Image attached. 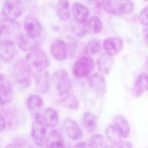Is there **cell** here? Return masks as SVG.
<instances>
[{
    "instance_id": "cell-12",
    "label": "cell",
    "mask_w": 148,
    "mask_h": 148,
    "mask_svg": "<svg viewBox=\"0 0 148 148\" xmlns=\"http://www.w3.org/2000/svg\"><path fill=\"white\" fill-rule=\"evenodd\" d=\"M15 54V45L12 40L2 39L0 40V60L9 63L12 61Z\"/></svg>"
},
{
    "instance_id": "cell-24",
    "label": "cell",
    "mask_w": 148,
    "mask_h": 148,
    "mask_svg": "<svg viewBox=\"0 0 148 148\" xmlns=\"http://www.w3.org/2000/svg\"><path fill=\"white\" fill-rule=\"evenodd\" d=\"M49 147H63L65 146L62 135L57 130H52L47 136L45 143Z\"/></svg>"
},
{
    "instance_id": "cell-1",
    "label": "cell",
    "mask_w": 148,
    "mask_h": 148,
    "mask_svg": "<svg viewBox=\"0 0 148 148\" xmlns=\"http://www.w3.org/2000/svg\"><path fill=\"white\" fill-rule=\"evenodd\" d=\"M10 75L14 84L20 89H25L32 83V73L24 60H18L10 68Z\"/></svg>"
},
{
    "instance_id": "cell-19",
    "label": "cell",
    "mask_w": 148,
    "mask_h": 148,
    "mask_svg": "<svg viewBox=\"0 0 148 148\" xmlns=\"http://www.w3.org/2000/svg\"><path fill=\"white\" fill-rule=\"evenodd\" d=\"M113 63V56L105 53L100 55L98 58V68L101 73L108 75L112 69Z\"/></svg>"
},
{
    "instance_id": "cell-10",
    "label": "cell",
    "mask_w": 148,
    "mask_h": 148,
    "mask_svg": "<svg viewBox=\"0 0 148 148\" xmlns=\"http://www.w3.org/2000/svg\"><path fill=\"white\" fill-rule=\"evenodd\" d=\"M24 29L26 34L34 38H38L42 33V25L37 18L32 16H27L24 21Z\"/></svg>"
},
{
    "instance_id": "cell-18",
    "label": "cell",
    "mask_w": 148,
    "mask_h": 148,
    "mask_svg": "<svg viewBox=\"0 0 148 148\" xmlns=\"http://www.w3.org/2000/svg\"><path fill=\"white\" fill-rule=\"evenodd\" d=\"M17 41L20 50L23 51H30L36 49L38 46L36 38H32L27 34H21Z\"/></svg>"
},
{
    "instance_id": "cell-37",
    "label": "cell",
    "mask_w": 148,
    "mask_h": 148,
    "mask_svg": "<svg viewBox=\"0 0 148 148\" xmlns=\"http://www.w3.org/2000/svg\"><path fill=\"white\" fill-rule=\"evenodd\" d=\"M144 1H147V0H144Z\"/></svg>"
},
{
    "instance_id": "cell-28",
    "label": "cell",
    "mask_w": 148,
    "mask_h": 148,
    "mask_svg": "<svg viewBox=\"0 0 148 148\" xmlns=\"http://www.w3.org/2000/svg\"><path fill=\"white\" fill-rule=\"evenodd\" d=\"M60 99V104L64 108L69 109L76 110L79 108V102L76 96L72 94H66L63 95Z\"/></svg>"
},
{
    "instance_id": "cell-11",
    "label": "cell",
    "mask_w": 148,
    "mask_h": 148,
    "mask_svg": "<svg viewBox=\"0 0 148 148\" xmlns=\"http://www.w3.org/2000/svg\"><path fill=\"white\" fill-rule=\"evenodd\" d=\"M51 56L58 61H62L66 59L68 50L65 43L61 39H56L50 46Z\"/></svg>"
},
{
    "instance_id": "cell-8",
    "label": "cell",
    "mask_w": 148,
    "mask_h": 148,
    "mask_svg": "<svg viewBox=\"0 0 148 148\" xmlns=\"http://www.w3.org/2000/svg\"><path fill=\"white\" fill-rule=\"evenodd\" d=\"M13 91L12 84L7 76L0 73V98L1 104L9 103L13 98Z\"/></svg>"
},
{
    "instance_id": "cell-25",
    "label": "cell",
    "mask_w": 148,
    "mask_h": 148,
    "mask_svg": "<svg viewBox=\"0 0 148 148\" xmlns=\"http://www.w3.org/2000/svg\"><path fill=\"white\" fill-rule=\"evenodd\" d=\"M56 13L61 20H68L70 17L69 3L68 1L59 0L56 6Z\"/></svg>"
},
{
    "instance_id": "cell-15",
    "label": "cell",
    "mask_w": 148,
    "mask_h": 148,
    "mask_svg": "<svg viewBox=\"0 0 148 148\" xmlns=\"http://www.w3.org/2000/svg\"><path fill=\"white\" fill-rule=\"evenodd\" d=\"M88 82L90 87L95 92L100 94L105 93L106 83L105 77L102 74L97 72L92 74L88 79Z\"/></svg>"
},
{
    "instance_id": "cell-35",
    "label": "cell",
    "mask_w": 148,
    "mask_h": 148,
    "mask_svg": "<svg viewBox=\"0 0 148 148\" xmlns=\"http://www.w3.org/2000/svg\"><path fill=\"white\" fill-rule=\"evenodd\" d=\"M75 147H88V145L85 142H80L75 145Z\"/></svg>"
},
{
    "instance_id": "cell-36",
    "label": "cell",
    "mask_w": 148,
    "mask_h": 148,
    "mask_svg": "<svg viewBox=\"0 0 148 148\" xmlns=\"http://www.w3.org/2000/svg\"><path fill=\"white\" fill-rule=\"evenodd\" d=\"M0 105H1V98H0Z\"/></svg>"
},
{
    "instance_id": "cell-23",
    "label": "cell",
    "mask_w": 148,
    "mask_h": 148,
    "mask_svg": "<svg viewBox=\"0 0 148 148\" xmlns=\"http://www.w3.org/2000/svg\"><path fill=\"white\" fill-rule=\"evenodd\" d=\"M41 119L47 127H54L58 122V116L57 111L52 108H47L43 111Z\"/></svg>"
},
{
    "instance_id": "cell-7",
    "label": "cell",
    "mask_w": 148,
    "mask_h": 148,
    "mask_svg": "<svg viewBox=\"0 0 148 148\" xmlns=\"http://www.w3.org/2000/svg\"><path fill=\"white\" fill-rule=\"evenodd\" d=\"M94 66V61L92 58L88 56L81 57L73 64V73L78 78L86 77L93 71Z\"/></svg>"
},
{
    "instance_id": "cell-32",
    "label": "cell",
    "mask_w": 148,
    "mask_h": 148,
    "mask_svg": "<svg viewBox=\"0 0 148 148\" xmlns=\"http://www.w3.org/2000/svg\"><path fill=\"white\" fill-rule=\"evenodd\" d=\"M6 126V121L3 116L0 113V132H3L5 130Z\"/></svg>"
},
{
    "instance_id": "cell-22",
    "label": "cell",
    "mask_w": 148,
    "mask_h": 148,
    "mask_svg": "<svg viewBox=\"0 0 148 148\" xmlns=\"http://www.w3.org/2000/svg\"><path fill=\"white\" fill-rule=\"evenodd\" d=\"M43 105V101L39 95L32 94L27 98V106L28 110L35 115L39 114Z\"/></svg>"
},
{
    "instance_id": "cell-13",
    "label": "cell",
    "mask_w": 148,
    "mask_h": 148,
    "mask_svg": "<svg viewBox=\"0 0 148 148\" xmlns=\"http://www.w3.org/2000/svg\"><path fill=\"white\" fill-rule=\"evenodd\" d=\"M123 46V41L119 37H109L105 39L102 45L105 53L112 56L120 53Z\"/></svg>"
},
{
    "instance_id": "cell-6",
    "label": "cell",
    "mask_w": 148,
    "mask_h": 148,
    "mask_svg": "<svg viewBox=\"0 0 148 148\" xmlns=\"http://www.w3.org/2000/svg\"><path fill=\"white\" fill-rule=\"evenodd\" d=\"M35 116V120L31 125V135L35 143L39 146H42L45 143L47 138L46 125L39 114Z\"/></svg>"
},
{
    "instance_id": "cell-3",
    "label": "cell",
    "mask_w": 148,
    "mask_h": 148,
    "mask_svg": "<svg viewBox=\"0 0 148 148\" xmlns=\"http://www.w3.org/2000/svg\"><path fill=\"white\" fill-rule=\"evenodd\" d=\"M102 6L108 13L117 16L129 15L134 9L132 0H102Z\"/></svg>"
},
{
    "instance_id": "cell-29",
    "label": "cell",
    "mask_w": 148,
    "mask_h": 148,
    "mask_svg": "<svg viewBox=\"0 0 148 148\" xmlns=\"http://www.w3.org/2000/svg\"><path fill=\"white\" fill-rule=\"evenodd\" d=\"M102 48L101 41L97 38L90 40L85 46V52L87 55L94 56L98 54Z\"/></svg>"
},
{
    "instance_id": "cell-30",
    "label": "cell",
    "mask_w": 148,
    "mask_h": 148,
    "mask_svg": "<svg viewBox=\"0 0 148 148\" xmlns=\"http://www.w3.org/2000/svg\"><path fill=\"white\" fill-rule=\"evenodd\" d=\"M88 147H108L107 142L103 136L97 134L92 136L88 143H87Z\"/></svg>"
},
{
    "instance_id": "cell-14",
    "label": "cell",
    "mask_w": 148,
    "mask_h": 148,
    "mask_svg": "<svg viewBox=\"0 0 148 148\" xmlns=\"http://www.w3.org/2000/svg\"><path fill=\"white\" fill-rule=\"evenodd\" d=\"M36 89L40 93L46 94L49 90V75L47 69L32 75Z\"/></svg>"
},
{
    "instance_id": "cell-2",
    "label": "cell",
    "mask_w": 148,
    "mask_h": 148,
    "mask_svg": "<svg viewBox=\"0 0 148 148\" xmlns=\"http://www.w3.org/2000/svg\"><path fill=\"white\" fill-rule=\"evenodd\" d=\"M25 61L32 75L47 69L50 65V60L47 54L43 50L37 48L27 54Z\"/></svg>"
},
{
    "instance_id": "cell-27",
    "label": "cell",
    "mask_w": 148,
    "mask_h": 148,
    "mask_svg": "<svg viewBox=\"0 0 148 148\" xmlns=\"http://www.w3.org/2000/svg\"><path fill=\"white\" fill-rule=\"evenodd\" d=\"M106 138L113 145V147H116L121 141L122 136L113 124H110L107 126L105 130Z\"/></svg>"
},
{
    "instance_id": "cell-21",
    "label": "cell",
    "mask_w": 148,
    "mask_h": 148,
    "mask_svg": "<svg viewBox=\"0 0 148 148\" xmlns=\"http://www.w3.org/2000/svg\"><path fill=\"white\" fill-rule=\"evenodd\" d=\"M103 28L101 20L96 16L91 17L83 27L84 33L88 34H97L99 33Z\"/></svg>"
},
{
    "instance_id": "cell-5",
    "label": "cell",
    "mask_w": 148,
    "mask_h": 148,
    "mask_svg": "<svg viewBox=\"0 0 148 148\" xmlns=\"http://www.w3.org/2000/svg\"><path fill=\"white\" fill-rule=\"evenodd\" d=\"M53 81L57 94L62 96L69 93L72 84L68 72L64 69H58L53 73Z\"/></svg>"
},
{
    "instance_id": "cell-16",
    "label": "cell",
    "mask_w": 148,
    "mask_h": 148,
    "mask_svg": "<svg viewBox=\"0 0 148 148\" xmlns=\"http://www.w3.org/2000/svg\"><path fill=\"white\" fill-rule=\"evenodd\" d=\"M113 124L120 133L122 138H128L130 136V125L125 117L121 115H116L113 119Z\"/></svg>"
},
{
    "instance_id": "cell-17",
    "label": "cell",
    "mask_w": 148,
    "mask_h": 148,
    "mask_svg": "<svg viewBox=\"0 0 148 148\" xmlns=\"http://www.w3.org/2000/svg\"><path fill=\"white\" fill-rule=\"evenodd\" d=\"M72 13L75 20L81 24L86 22L90 16L88 8L80 3H75L72 5Z\"/></svg>"
},
{
    "instance_id": "cell-9",
    "label": "cell",
    "mask_w": 148,
    "mask_h": 148,
    "mask_svg": "<svg viewBox=\"0 0 148 148\" xmlns=\"http://www.w3.org/2000/svg\"><path fill=\"white\" fill-rule=\"evenodd\" d=\"M62 127L68 136L72 140H77L82 137V131L76 121L71 117H67L62 122Z\"/></svg>"
},
{
    "instance_id": "cell-33",
    "label": "cell",
    "mask_w": 148,
    "mask_h": 148,
    "mask_svg": "<svg viewBox=\"0 0 148 148\" xmlns=\"http://www.w3.org/2000/svg\"><path fill=\"white\" fill-rule=\"evenodd\" d=\"M116 147H132V144L131 142H124V141H121Z\"/></svg>"
},
{
    "instance_id": "cell-26",
    "label": "cell",
    "mask_w": 148,
    "mask_h": 148,
    "mask_svg": "<svg viewBox=\"0 0 148 148\" xmlns=\"http://www.w3.org/2000/svg\"><path fill=\"white\" fill-rule=\"evenodd\" d=\"M82 124L86 130L90 132H94L97 127V118L90 112H86L82 117Z\"/></svg>"
},
{
    "instance_id": "cell-34",
    "label": "cell",
    "mask_w": 148,
    "mask_h": 148,
    "mask_svg": "<svg viewBox=\"0 0 148 148\" xmlns=\"http://www.w3.org/2000/svg\"><path fill=\"white\" fill-rule=\"evenodd\" d=\"M143 39H144L145 43L147 44V27H146L145 29H143Z\"/></svg>"
},
{
    "instance_id": "cell-31",
    "label": "cell",
    "mask_w": 148,
    "mask_h": 148,
    "mask_svg": "<svg viewBox=\"0 0 148 148\" xmlns=\"http://www.w3.org/2000/svg\"><path fill=\"white\" fill-rule=\"evenodd\" d=\"M138 20L140 23L147 27V6L145 7L138 15Z\"/></svg>"
},
{
    "instance_id": "cell-20",
    "label": "cell",
    "mask_w": 148,
    "mask_h": 148,
    "mask_svg": "<svg viewBox=\"0 0 148 148\" xmlns=\"http://www.w3.org/2000/svg\"><path fill=\"white\" fill-rule=\"evenodd\" d=\"M147 90V75L140 73L136 78L132 88V94L135 97L142 95Z\"/></svg>"
},
{
    "instance_id": "cell-4",
    "label": "cell",
    "mask_w": 148,
    "mask_h": 148,
    "mask_svg": "<svg viewBox=\"0 0 148 148\" xmlns=\"http://www.w3.org/2000/svg\"><path fill=\"white\" fill-rule=\"evenodd\" d=\"M24 10L25 7L21 0H6L2 5L1 15L8 20L15 21Z\"/></svg>"
}]
</instances>
